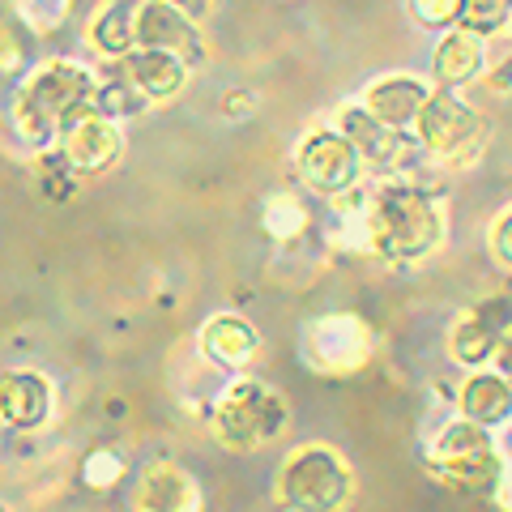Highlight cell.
I'll return each mask as SVG.
<instances>
[{
    "mask_svg": "<svg viewBox=\"0 0 512 512\" xmlns=\"http://www.w3.org/2000/svg\"><path fill=\"white\" fill-rule=\"evenodd\" d=\"M367 235L372 256L389 265H423L448 239L444 188L427 175H380L367 184Z\"/></svg>",
    "mask_w": 512,
    "mask_h": 512,
    "instance_id": "1",
    "label": "cell"
},
{
    "mask_svg": "<svg viewBox=\"0 0 512 512\" xmlns=\"http://www.w3.org/2000/svg\"><path fill=\"white\" fill-rule=\"evenodd\" d=\"M94 90H99V82H94V73L86 64H73V60L39 64L18 86V94H13V107H9L13 137L35 154L52 150L60 141V128L69 124L77 111L94 107Z\"/></svg>",
    "mask_w": 512,
    "mask_h": 512,
    "instance_id": "2",
    "label": "cell"
},
{
    "mask_svg": "<svg viewBox=\"0 0 512 512\" xmlns=\"http://www.w3.org/2000/svg\"><path fill=\"white\" fill-rule=\"evenodd\" d=\"M423 470L440 487L474 495V500H491L508 470V457L495 431L461 419V414H448L440 427H431L423 444Z\"/></svg>",
    "mask_w": 512,
    "mask_h": 512,
    "instance_id": "3",
    "label": "cell"
},
{
    "mask_svg": "<svg viewBox=\"0 0 512 512\" xmlns=\"http://www.w3.org/2000/svg\"><path fill=\"white\" fill-rule=\"evenodd\" d=\"M414 137H419L431 167L466 171L474 163H483V154L491 146V120L466 94L431 90L427 107L419 111V120H414Z\"/></svg>",
    "mask_w": 512,
    "mask_h": 512,
    "instance_id": "4",
    "label": "cell"
},
{
    "mask_svg": "<svg viewBox=\"0 0 512 512\" xmlns=\"http://www.w3.org/2000/svg\"><path fill=\"white\" fill-rule=\"evenodd\" d=\"M214 440L231 453H256V448L282 440V431L291 427V406L286 397L265 380L239 376L214 402Z\"/></svg>",
    "mask_w": 512,
    "mask_h": 512,
    "instance_id": "5",
    "label": "cell"
},
{
    "mask_svg": "<svg viewBox=\"0 0 512 512\" xmlns=\"http://www.w3.org/2000/svg\"><path fill=\"white\" fill-rule=\"evenodd\" d=\"M274 495L286 512H346L355 500V470L333 444H299L282 461Z\"/></svg>",
    "mask_w": 512,
    "mask_h": 512,
    "instance_id": "6",
    "label": "cell"
},
{
    "mask_svg": "<svg viewBox=\"0 0 512 512\" xmlns=\"http://www.w3.org/2000/svg\"><path fill=\"white\" fill-rule=\"evenodd\" d=\"M303 363L320 376H355L376 359V329L359 312H325L303 325Z\"/></svg>",
    "mask_w": 512,
    "mask_h": 512,
    "instance_id": "7",
    "label": "cell"
},
{
    "mask_svg": "<svg viewBox=\"0 0 512 512\" xmlns=\"http://www.w3.org/2000/svg\"><path fill=\"white\" fill-rule=\"evenodd\" d=\"M338 128L346 133L350 146L359 150L367 171H376V175H427L431 171L419 137L406 133V128L376 120L359 99L338 107Z\"/></svg>",
    "mask_w": 512,
    "mask_h": 512,
    "instance_id": "8",
    "label": "cell"
},
{
    "mask_svg": "<svg viewBox=\"0 0 512 512\" xmlns=\"http://www.w3.org/2000/svg\"><path fill=\"white\" fill-rule=\"evenodd\" d=\"M508 333H512V282L466 303L444 333V350L461 372H478V367L495 363Z\"/></svg>",
    "mask_w": 512,
    "mask_h": 512,
    "instance_id": "9",
    "label": "cell"
},
{
    "mask_svg": "<svg viewBox=\"0 0 512 512\" xmlns=\"http://www.w3.org/2000/svg\"><path fill=\"white\" fill-rule=\"evenodd\" d=\"M363 158L359 150L346 141V133L338 124H316L308 128V133L299 137V146H295V175H299V184L316 192V197H325V201H338L346 197V192H355L363 184Z\"/></svg>",
    "mask_w": 512,
    "mask_h": 512,
    "instance_id": "10",
    "label": "cell"
},
{
    "mask_svg": "<svg viewBox=\"0 0 512 512\" xmlns=\"http://www.w3.org/2000/svg\"><path fill=\"white\" fill-rule=\"evenodd\" d=\"M137 47L167 52L175 60H184L188 69H201L205 56H210L201 26L188 13L167 5V0H137Z\"/></svg>",
    "mask_w": 512,
    "mask_h": 512,
    "instance_id": "11",
    "label": "cell"
},
{
    "mask_svg": "<svg viewBox=\"0 0 512 512\" xmlns=\"http://www.w3.org/2000/svg\"><path fill=\"white\" fill-rule=\"evenodd\" d=\"M56 150L64 154V163H69L77 175H103L111 163H120L124 133H120L116 120L103 116V111L86 107L60 128Z\"/></svg>",
    "mask_w": 512,
    "mask_h": 512,
    "instance_id": "12",
    "label": "cell"
},
{
    "mask_svg": "<svg viewBox=\"0 0 512 512\" xmlns=\"http://www.w3.org/2000/svg\"><path fill=\"white\" fill-rule=\"evenodd\" d=\"M453 414H461V419H470V423L500 436V431L512 423V380L495 363L478 367V372H466L457 384Z\"/></svg>",
    "mask_w": 512,
    "mask_h": 512,
    "instance_id": "13",
    "label": "cell"
},
{
    "mask_svg": "<svg viewBox=\"0 0 512 512\" xmlns=\"http://www.w3.org/2000/svg\"><path fill=\"white\" fill-rule=\"evenodd\" d=\"M201 508V487L188 470L175 461H150L137 474L133 495H128V512H197Z\"/></svg>",
    "mask_w": 512,
    "mask_h": 512,
    "instance_id": "14",
    "label": "cell"
},
{
    "mask_svg": "<svg viewBox=\"0 0 512 512\" xmlns=\"http://www.w3.org/2000/svg\"><path fill=\"white\" fill-rule=\"evenodd\" d=\"M431 90L436 86H431L427 77H419V73H380L376 82H367L359 103L372 111L376 120L414 133V120H419V111L427 107Z\"/></svg>",
    "mask_w": 512,
    "mask_h": 512,
    "instance_id": "15",
    "label": "cell"
},
{
    "mask_svg": "<svg viewBox=\"0 0 512 512\" xmlns=\"http://www.w3.org/2000/svg\"><path fill=\"white\" fill-rule=\"evenodd\" d=\"M487 52L491 43L466 35V30H444L431 47V86L457 94L466 86H478L487 73Z\"/></svg>",
    "mask_w": 512,
    "mask_h": 512,
    "instance_id": "16",
    "label": "cell"
},
{
    "mask_svg": "<svg viewBox=\"0 0 512 512\" xmlns=\"http://www.w3.org/2000/svg\"><path fill=\"white\" fill-rule=\"evenodd\" d=\"M197 346L214 367H222V372H244V367L261 355V333H256L252 320H244L239 312H214L201 325Z\"/></svg>",
    "mask_w": 512,
    "mask_h": 512,
    "instance_id": "17",
    "label": "cell"
},
{
    "mask_svg": "<svg viewBox=\"0 0 512 512\" xmlns=\"http://www.w3.org/2000/svg\"><path fill=\"white\" fill-rule=\"evenodd\" d=\"M52 419V384L39 372L0 376V423L13 431H39Z\"/></svg>",
    "mask_w": 512,
    "mask_h": 512,
    "instance_id": "18",
    "label": "cell"
},
{
    "mask_svg": "<svg viewBox=\"0 0 512 512\" xmlns=\"http://www.w3.org/2000/svg\"><path fill=\"white\" fill-rule=\"evenodd\" d=\"M120 73L133 82L141 94H146L150 103H167L175 99L184 86H188V64L175 60L167 52H146V47H137V52H128L120 60Z\"/></svg>",
    "mask_w": 512,
    "mask_h": 512,
    "instance_id": "19",
    "label": "cell"
},
{
    "mask_svg": "<svg viewBox=\"0 0 512 512\" xmlns=\"http://www.w3.org/2000/svg\"><path fill=\"white\" fill-rule=\"evenodd\" d=\"M90 43L94 52L111 60H124L137 52V0H111V5L90 22Z\"/></svg>",
    "mask_w": 512,
    "mask_h": 512,
    "instance_id": "20",
    "label": "cell"
},
{
    "mask_svg": "<svg viewBox=\"0 0 512 512\" xmlns=\"http://www.w3.org/2000/svg\"><path fill=\"white\" fill-rule=\"evenodd\" d=\"M261 227H265V235L274 239V244H295L299 235H308L312 210L303 205V197L295 188H278V192H269V197L261 201Z\"/></svg>",
    "mask_w": 512,
    "mask_h": 512,
    "instance_id": "21",
    "label": "cell"
},
{
    "mask_svg": "<svg viewBox=\"0 0 512 512\" xmlns=\"http://www.w3.org/2000/svg\"><path fill=\"white\" fill-rule=\"evenodd\" d=\"M453 30H466L483 43L512 35V0H461Z\"/></svg>",
    "mask_w": 512,
    "mask_h": 512,
    "instance_id": "22",
    "label": "cell"
},
{
    "mask_svg": "<svg viewBox=\"0 0 512 512\" xmlns=\"http://www.w3.org/2000/svg\"><path fill=\"white\" fill-rule=\"evenodd\" d=\"M150 107L154 103L133 82H128L124 73H111L107 82L94 90V111H103L107 120H137V116H146Z\"/></svg>",
    "mask_w": 512,
    "mask_h": 512,
    "instance_id": "23",
    "label": "cell"
},
{
    "mask_svg": "<svg viewBox=\"0 0 512 512\" xmlns=\"http://www.w3.org/2000/svg\"><path fill=\"white\" fill-rule=\"evenodd\" d=\"M124 453H116V448H94V453L86 457V466H82V483L90 491H111L124 478Z\"/></svg>",
    "mask_w": 512,
    "mask_h": 512,
    "instance_id": "24",
    "label": "cell"
},
{
    "mask_svg": "<svg viewBox=\"0 0 512 512\" xmlns=\"http://www.w3.org/2000/svg\"><path fill=\"white\" fill-rule=\"evenodd\" d=\"M457 9H461V0H406V13L414 18V26L431 30V35L453 30L457 26Z\"/></svg>",
    "mask_w": 512,
    "mask_h": 512,
    "instance_id": "25",
    "label": "cell"
},
{
    "mask_svg": "<svg viewBox=\"0 0 512 512\" xmlns=\"http://www.w3.org/2000/svg\"><path fill=\"white\" fill-rule=\"evenodd\" d=\"M487 256L491 265H500L512 278V201L504 210H495V218L487 222Z\"/></svg>",
    "mask_w": 512,
    "mask_h": 512,
    "instance_id": "26",
    "label": "cell"
},
{
    "mask_svg": "<svg viewBox=\"0 0 512 512\" xmlns=\"http://www.w3.org/2000/svg\"><path fill=\"white\" fill-rule=\"evenodd\" d=\"M18 9V22H26L30 30H56L64 18H69V0H13Z\"/></svg>",
    "mask_w": 512,
    "mask_h": 512,
    "instance_id": "27",
    "label": "cell"
},
{
    "mask_svg": "<svg viewBox=\"0 0 512 512\" xmlns=\"http://www.w3.org/2000/svg\"><path fill=\"white\" fill-rule=\"evenodd\" d=\"M483 86H487L491 94H512V39H508V35L491 43Z\"/></svg>",
    "mask_w": 512,
    "mask_h": 512,
    "instance_id": "28",
    "label": "cell"
},
{
    "mask_svg": "<svg viewBox=\"0 0 512 512\" xmlns=\"http://www.w3.org/2000/svg\"><path fill=\"white\" fill-rule=\"evenodd\" d=\"M22 64H26V43L18 39V30L0 26V73L13 77V73H22Z\"/></svg>",
    "mask_w": 512,
    "mask_h": 512,
    "instance_id": "29",
    "label": "cell"
},
{
    "mask_svg": "<svg viewBox=\"0 0 512 512\" xmlns=\"http://www.w3.org/2000/svg\"><path fill=\"white\" fill-rule=\"evenodd\" d=\"M252 107H256V99H252L248 90H235V94H227V99H222V111H227V116H235V120H244Z\"/></svg>",
    "mask_w": 512,
    "mask_h": 512,
    "instance_id": "30",
    "label": "cell"
},
{
    "mask_svg": "<svg viewBox=\"0 0 512 512\" xmlns=\"http://www.w3.org/2000/svg\"><path fill=\"white\" fill-rule=\"evenodd\" d=\"M167 5H175V9H180V13H188V18H192V22H201V18H205V13H210V9L218 5V0H167Z\"/></svg>",
    "mask_w": 512,
    "mask_h": 512,
    "instance_id": "31",
    "label": "cell"
},
{
    "mask_svg": "<svg viewBox=\"0 0 512 512\" xmlns=\"http://www.w3.org/2000/svg\"><path fill=\"white\" fill-rule=\"evenodd\" d=\"M495 367H500V372L512 380V333L504 338V346H500V355H495Z\"/></svg>",
    "mask_w": 512,
    "mask_h": 512,
    "instance_id": "32",
    "label": "cell"
},
{
    "mask_svg": "<svg viewBox=\"0 0 512 512\" xmlns=\"http://www.w3.org/2000/svg\"><path fill=\"white\" fill-rule=\"evenodd\" d=\"M500 444H504V457L512 461V423H508V427L500 431Z\"/></svg>",
    "mask_w": 512,
    "mask_h": 512,
    "instance_id": "33",
    "label": "cell"
},
{
    "mask_svg": "<svg viewBox=\"0 0 512 512\" xmlns=\"http://www.w3.org/2000/svg\"><path fill=\"white\" fill-rule=\"evenodd\" d=\"M0 512H5V504H0Z\"/></svg>",
    "mask_w": 512,
    "mask_h": 512,
    "instance_id": "34",
    "label": "cell"
},
{
    "mask_svg": "<svg viewBox=\"0 0 512 512\" xmlns=\"http://www.w3.org/2000/svg\"><path fill=\"white\" fill-rule=\"evenodd\" d=\"M508 39H512V35H508Z\"/></svg>",
    "mask_w": 512,
    "mask_h": 512,
    "instance_id": "35",
    "label": "cell"
}]
</instances>
